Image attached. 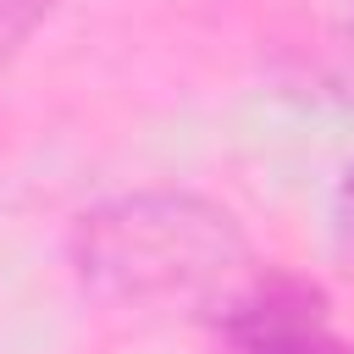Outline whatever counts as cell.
Here are the masks:
<instances>
[{
	"instance_id": "6da1fadb",
	"label": "cell",
	"mask_w": 354,
	"mask_h": 354,
	"mask_svg": "<svg viewBox=\"0 0 354 354\" xmlns=\"http://www.w3.org/2000/svg\"><path fill=\"white\" fill-rule=\"evenodd\" d=\"M66 254L94 299L133 310L216 304L249 277V238L238 216L183 188H138L83 210Z\"/></svg>"
},
{
	"instance_id": "7a4b0ae2",
	"label": "cell",
	"mask_w": 354,
	"mask_h": 354,
	"mask_svg": "<svg viewBox=\"0 0 354 354\" xmlns=\"http://www.w3.org/2000/svg\"><path fill=\"white\" fill-rule=\"evenodd\" d=\"M221 354H354L321 282L266 266L221 299Z\"/></svg>"
},
{
	"instance_id": "3957f363",
	"label": "cell",
	"mask_w": 354,
	"mask_h": 354,
	"mask_svg": "<svg viewBox=\"0 0 354 354\" xmlns=\"http://www.w3.org/2000/svg\"><path fill=\"white\" fill-rule=\"evenodd\" d=\"M55 0H0V72L28 50V39L50 22Z\"/></svg>"
},
{
	"instance_id": "277c9868",
	"label": "cell",
	"mask_w": 354,
	"mask_h": 354,
	"mask_svg": "<svg viewBox=\"0 0 354 354\" xmlns=\"http://www.w3.org/2000/svg\"><path fill=\"white\" fill-rule=\"evenodd\" d=\"M332 221H337V238H343V249L354 254V166L337 177V194H332Z\"/></svg>"
}]
</instances>
